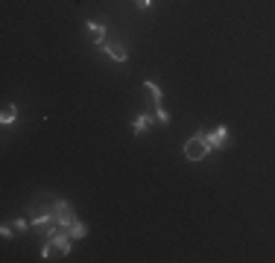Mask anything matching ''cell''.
I'll list each match as a JSON object with an SVG mask.
<instances>
[{
	"mask_svg": "<svg viewBox=\"0 0 275 263\" xmlns=\"http://www.w3.org/2000/svg\"><path fill=\"white\" fill-rule=\"evenodd\" d=\"M150 120H155V117H150V114H141V117L135 120V135H141V132L147 129V123H150Z\"/></svg>",
	"mask_w": 275,
	"mask_h": 263,
	"instance_id": "9c48e42d",
	"label": "cell"
},
{
	"mask_svg": "<svg viewBox=\"0 0 275 263\" xmlns=\"http://www.w3.org/2000/svg\"><path fill=\"white\" fill-rule=\"evenodd\" d=\"M70 237H85V228L79 222H70Z\"/></svg>",
	"mask_w": 275,
	"mask_h": 263,
	"instance_id": "8fae6325",
	"label": "cell"
},
{
	"mask_svg": "<svg viewBox=\"0 0 275 263\" xmlns=\"http://www.w3.org/2000/svg\"><path fill=\"white\" fill-rule=\"evenodd\" d=\"M27 222L24 219H15V222H9V225H3V237H12V231H24Z\"/></svg>",
	"mask_w": 275,
	"mask_h": 263,
	"instance_id": "ba28073f",
	"label": "cell"
},
{
	"mask_svg": "<svg viewBox=\"0 0 275 263\" xmlns=\"http://www.w3.org/2000/svg\"><path fill=\"white\" fill-rule=\"evenodd\" d=\"M15 117H18V108H15L12 103H6V105H3V114H0V120H3V126H9V123L15 120Z\"/></svg>",
	"mask_w": 275,
	"mask_h": 263,
	"instance_id": "52a82bcc",
	"label": "cell"
},
{
	"mask_svg": "<svg viewBox=\"0 0 275 263\" xmlns=\"http://www.w3.org/2000/svg\"><path fill=\"white\" fill-rule=\"evenodd\" d=\"M105 53H108L114 62H126V50H123L120 41H111V44H105Z\"/></svg>",
	"mask_w": 275,
	"mask_h": 263,
	"instance_id": "8992f818",
	"label": "cell"
},
{
	"mask_svg": "<svg viewBox=\"0 0 275 263\" xmlns=\"http://www.w3.org/2000/svg\"><path fill=\"white\" fill-rule=\"evenodd\" d=\"M208 152H211V143H208L205 135H193V138L185 143V158H188V161H205Z\"/></svg>",
	"mask_w": 275,
	"mask_h": 263,
	"instance_id": "6da1fadb",
	"label": "cell"
},
{
	"mask_svg": "<svg viewBox=\"0 0 275 263\" xmlns=\"http://www.w3.org/2000/svg\"><path fill=\"white\" fill-rule=\"evenodd\" d=\"M68 251H70L68 237H62V234H53L50 240H47V245L41 248V257H44V260H53V257H65Z\"/></svg>",
	"mask_w": 275,
	"mask_h": 263,
	"instance_id": "7a4b0ae2",
	"label": "cell"
},
{
	"mask_svg": "<svg viewBox=\"0 0 275 263\" xmlns=\"http://www.w3.org/2000/svg\"><path fill=\"white\" fill-rule=\"evenodd\" d=\"M150 3H153V0H135V6H138V9H147Z\"/></svg>",
	"mask_w": 275,
	"mask_h": 263,
	"instance_id": "4fadbf2b",
	"label": "cell"
},
{
	"mask_svg": "<svg viewBox=\"0 0 275 263\" xmlns=\"http://www.w3.org/2000/svg\"><path fill=\"white\" fill-rule=\"evenodd\" d=\"M144 88H147V91L155 97V103H161V91H158V85H155V82H150V79H147V82H144Z\"/></svg>",
	"mask_w": 275,
	"mask_h": 263,
	"instance_id": "30bf717a",
	"label": "cell"
},
{
	"mask_svg": "<svg viewBox=\"0 0 275 263\" xmlns=\"http://www.w3.org/2000/svg\"><path fill=\"white\" fill-rule=\"evenodd\" d=\"M225 140H228V129H225V126L214 129V132L208 135V143H211V149H214V146H223Z\"/></svg>",
	"mask_w": 275,
	"mask_h": 263,
	"instance_id": "5b68a950",
	"label": "cell"
},
{
	"mask_svg": "<svg viewBox=\"0 0 275 263\" xmlns=\"http://www.w3.org/2000/svg\"><path fill=\"white\" fill-rule=\"evenodd\" d=\"M155 120H158V123H170V117H167V111H164V108H158V111H155Z\"/></svg>",
	"mask_w": 275,
	"mask_h": 263,
	"instance_id": "7c38bea8",
	"label": "cell"
},
{
	"mask_svg": "<svg viewBox=\"0 0 275 263\" xmlns=\"http://www.w3.org/2000/svg\"><path fill=\"white\" fill-rule=\"evenodd\" d=\"M85 33H88V38H91V41H97V44H100V41L105 38V27H103V24H97V21H88V24H85Z\"/></svg>",
	"mask_w": 275,
	"mask_h": 263,
	"instance_id": "277c9868",
	"label": "cell"
},
{
	"mask_svg": "<svg viewBox=\"0 0 275 263\" xmlns=\"http://www.w3.org/2000/svg\"><path fill=\"white\" fill-rule=\"evenodd\" d=\"M70 222H76V219H73V213H70V205H68V202H56V208H53V213H50V225L70 228Z\"/></svg>",
	"mask_w": 275,
	"mask_h": 263,
	"instance_id": "3957f363",
	"label": "cell"
}]
</instances>
